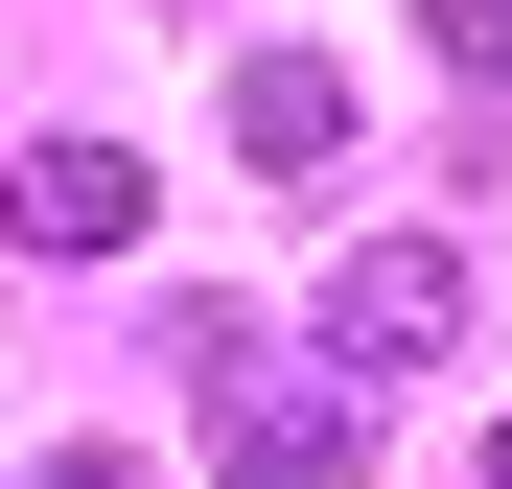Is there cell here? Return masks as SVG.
<instances>
[{
  "mask_svg": "<svg viewBox=\"0 0 512 489\" xmlns=\"http://www.w3.org/2000/svg\"><path fill=\"white\" fill-rule=\"evenodd\" d=\"M163 350H187L233 489H350V466H373V373H350V350H256V303H163Z\"/></svg>",
  "mask_w": 512,
  "mask_h": 489,
  "instance_id": "1",
  "label": "cell"
},
{
  "mask_svg": "<svg viewBox=\"0 0 512 489\" xmlns=\"http://www.w3.org/2000/svg\"><path fill=\"white\" fill-rule=\"evenodd\" d=\"M443 326H466V257H443V233H373V257L326 280V326H303V350H350V373H419Z\"/></svg>",
  "mask_w": 512,
  "mask_h": 489,
  "instance_id": "2",
  "label": "cell"
},
{
  "mask_svg": "<svg viewBox=\"0 0 512 489\" xmlns=\"http://www.w3.org/2000/svg\"><path fill=\"white\" fill-rule=\"evenodd\" d=\"M140 233V163L117 140H24V257H117Z\"/></svg>",
  "mask_w": 512,
  "mask_h": 489,
  "instance_id": "3",
  "label": "cell"
},
{
  "mask_svg": "<svg viewBox=\"0 0 512 489\" xmlns=\"http://www.w3.org/2000/svg\"><path fill=\"white\" fill-rule=\"evenodd\" d=\"M233 140L256 163H350V70H326V47H256L233 70Z\"/></svg>",
  "mask_w": 512,
  "mask_h": 489,
  "instance_id": "4",
  "label": "cell"
},
{
  "mask_svg": "<svg viewBox=\"0 0 512 489\" xmlns=\"http://www.w3.org/2000/svg\"><path fill=\"white\" fill-rule=\"evenodd\" d=\"M419 24H443V70H466V94H512V0H419Z\"/></svg>",
  "mask_w": 512,
  "mask_h": 489,
  "instance_id": "5",
  "label": "cell"
},
{
  "mask_svg": "<svg viewBox=\"0 0 512 489\" xmlns=\"http://www.w3.org/2000/svg\"><path fill=\"white\" fill-rule=\"evenodd\" d=\"M47 489H140V466H117V443H70V466H47Z\"/></svg>",
  "mask_w": 512,
  "mask_h": 489,
  "instance_id": "6",
  "label": "cell"
},
{
  "mask_svg": "<svg viewBox=\"0 0 512 489\" xmlns=\"http://www.w3.org/2000/svg\"><path fill=\"white\" fill-rule=\"evenodd\" d=\"M489 489H512V420H489Z\"/></svg>",
  "mask_w": 512,
  "mask_h": 489,
  "instance_id": "7",
  "label": "cell"
}]
</instances>
